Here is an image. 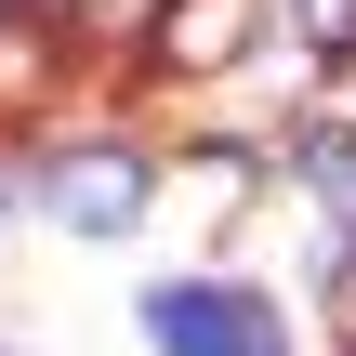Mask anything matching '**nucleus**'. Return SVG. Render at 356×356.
Returning <instances> with one entry per match:
<instances>
[{"label": "nucleus", "instance_id": "6e6552de", "mask_svg": "<svg viewBox=\"0 0 356 356\" xmlns=\"http://www.w3.org/2000/svg\"><path fill=\"white\" fill-rule=\"evenodd\" d=\"M0 356H13V343H0Z\"/></svg>", "mask_w": 356, "mask_h": 356}, {"label": "nucleus", "instance_id": "39448f33", "mask_svg": "<svg viewBox=\"0 0 356 356\" xmlns=\"http://www.w3.org/2000/svg\"><path fill=\"white\" fill-rule=\"evenodd\" d=\"M304 185H317V198L356 225V132H317V145H304Z\"/></svg>", "mask_w": 356, "mask_h": 356}, {"label": "nucleus", "instance_id": "f03ea898", "mask_svg": "<svg viewBox=\"0 0 356 356\" xmlns=\"http://www.w3.org/2000/svg\"><path fill=\"white\" fill-rule=\"evenodd\" d=\"M40 198H53V225H79V238H119V225L145 211V159H132V145H66Z\"/></svg>", "mask_w": 356, "mask_h": 356}, {"label": "nucleus", "instance_id": "20e7f679", "mask_svg": "<svg viewBox=\"0 0 356 356\" xmlns=\"http://www.w3.org/2000/svg\"><path fill=\"white\" fill-rule=\"evenodd\" d=\"M40 92H53V13L0 0V106H40Z\"/></svg>", "mask_w": 356, "mask_h": 356}, {"label": "nucleus", "instance_id": "7ed1b4c3", "mask_svg": "<svg viewBox=\"0 0 356 356\" xmlns=\"http://www.w3.org/2000/svg\"><path fill=\"white\" fill-rule=\"evenodd\" d=\"M264 40V0H159V66L172 79H225Z\"/></svg>", "mask_w": 356, "mask_h": 356}, {"label": "nucleus", "instance_id": "0eeeda50", "mask_svg": "<svg viewBox=\"0 0 356 356\" xmlns=\"http://www.w3.org/2000/svg\"><path fill=\"white\" fill-rule=\"evenodd\" d=\"M343 343H356V264H343Z\"/></svg>", "mask_w": 356, "mask_h": 356}, {"label": "nucleus", "instance_id": "f257e3e1", "mask_svg": "<svg viewBox=\"0 0 356 356\" xmlns=\"http://www.w3.org/2000/svg\"><path fill=\"white\" fill-rule=\"evenodd\" d=\"M145 343H159V356H291V343H277V317H264L251 291H225V277L145 291Z\"/></svg>", "mask_w": 356, "mask_h": 356}, {"label": "nucleus", "instance_id": "423d86ee", "mask_svg": "<svg viewBox=\"0 0 356 356\" xmlns=\"http://www.w3.org/2000/svg\"><path fill=\"white\" fill-rule=\"evenodd\" d=\"M304 13V40H330V53H356V0H291Z\"/></svg>", "mask_w": 356, "mask_h": 356}]
</instances>
